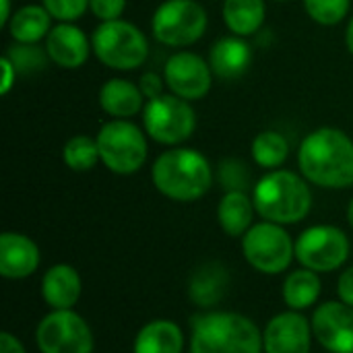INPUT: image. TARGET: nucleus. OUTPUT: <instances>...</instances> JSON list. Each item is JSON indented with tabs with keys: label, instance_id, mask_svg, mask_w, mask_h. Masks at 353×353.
<instances>
[{
	"label": "nucleus",
	"instance_id": "obj_23",
	"mask_svg": "<svg viewBox=\"0 0 353 353\" xmlns=\"http://www.w3.org/2000/svg\"><path fill=\"white\" fill-rule=\"evenodd\" d=\"M52 29V14L43 4H25L8 21L10 37L17 43H39Z\"/></svg>",
	"mask_w": 353,
	"mask_h": 353
},
{
	"label": "nucleus",
	"instance_id": "obj_16",
	"mask_svg": "<svg viewBox=\"0 0 353 353\" xmlns=\"http://www.w3.org/2000/svg\"><path fill=\"white\" fill-rule=\"evenodd\" d=\"M39 267L37 244L23 234L4 232L0 236V275L4 279H27Z\"/></svg>",
	"mask_w": 353,
	"mask_h": 353
},
{
	"label": "nucleus",
	"instance_id": "obj_15",
	"mask_svg": "<svg viewBox=\"0 0 353 353\" xmlns=\"http://www.w3.org/2000/svg\"><path fill=\"white\" fill-rule=\"evenodd\" d=\"M46 52L50 56V62H54L56 66L74 70L87 62L93 48L91 39L81 27H77L74 23H58L50 29L46 37Z\"/></svg>",
	"mask_w": 353,
	"mask_h": 353
},
{
	"label": "nucleus",
	"instance_id": "obj_30",
	"mask_svg": "<svg viewBox=\"0 0 353 353\" xmlns=\"http://www.w3.org/2000/svg\"><path fill=\"white\" fill-rule=\"evenodd\" d=\"M219 182L225 188V192H230V190L246 192V188L250 184V172L246 170V165L240 159H225L219 163Z\"/></svg>",
	"mask_w": 353,
	"mask_h": 353
},
{
	"label": "nucleus",
	"instance_id": "obj_40",
	"mask_svg": "<svg viewBox=\"0 0 353 353\" xmlns=\"http://www.w3.org/2000/svg\"><path fill=\"white\" fill-rule=\"evenodd\" d=\"M275 2H290V0H275Z\"/></svg>",
	"mask_w": 353,
	"mask_h": 353
},
{
	"label": "nucleus",
	"instance_id": "obj_37",
	"mask_svg": "<svg viewBox=\"0 0 353 353\" xmlns=\"http://www.w3.org/2000/svg\"><path fill=\"white\" fill-rule=\"evenodd\" d=\"M0 4H2V12H0V27H4V25H8V21H10V0H0Z\"/></svg>",
	"mask_w": 353,
	"mask_h": 353
},
{
	"label": "nucleus",
	"instance_id": "obj_9",
	"mask_svg": "<svg viewBox=\"0 0 353 353\" xmlns=\"http://www.w3.org/2000/svg\"><path fill=\"white\" fill-rule=\"evenodd\" d=\"M242 254L259 273L279 275L296 259V242L283 225L263 219L242 236Z\"/></svg>",
	"mask_w": 353,
	"mask_h": 353
},
{
	"label": "nucleus",
	"instance_id": "obj_28",
	"mask_svg": "<svg viewBox=\"0 0 353 353\" xmlns=\"http://www.w3.org/2000/svg\"><path fill=\"white\" fill-rule=\"evenodd\" d=\"M12 66L17 68V74H33L46 68L50 56L46 52V48L41 50L37 43H12L6 54H4Z\"/></svg>",
	"mask_w": 353,
	"mask_h": 353
},
{
	"label": "nucleus",
	"instance_id": "obj_21",
	"mask_svg": "<svg viewBox=\"0 0 353 353\" xmlns=\"http://www.w3.org/2000/svg\"><path fill=\"white\" fill-rule=\"evenodd\" d=\"M254 213H256V209H254L252 196H248L242 190L225 192L217 205V221H219L221 230L234 238H242L254 225L252 223Z\"/></svg>",
	"mask_w": 353,
	"mask_h": 353
},
{
	"label": "nucleus",
	"instance_id": "obj_26",
	"mask_svg": "<svg viewBox=\"0 0 353 353\" xmlns=\"http://www.w3.org/2000/svg\"><path fill=\"white\" fill-rule=\"evenodd\" d=\"M252 159L263 170H279L288 155H290V143L288 139L277 130H263L252 141Z\"/></svg>",
	"mask_w": 353,
	"mask_h": 353
},
{
	"label": "nucleus",
	"instance_id": "obj_22",
	"mask_svg": "<svg viewBox=\"0 0 353 353\" xmlns=\"http://www.w3.org/2000/svg\"><path fill=\"white\" fill-rule=\"evenodd\" d=\"M184 335L174 321H151L147 323L132 345V353H182Z\"/></svg>",
	"mask_w": 353,
	"mask_h": 353
},
{
	"label": "nucleus",
	"instance_id": "obj_33",
	"mask_svg": "<svg viewBox=\"0 0 353 353\" xmlns=\"http://www.w3.org/2000/svg\"><path fill=\"white\" fill-rule=\"evenodd\" d=\"M139 87H141V91H143V95H145V99L149 101V99H155V97H161L165 91V77H161V74H157V72H153V70H149V72H145L143 77H141V81H139Z\"/></svg>",
	"mask_w": 353,
	"mask_h": 353
},
{
	"label": "nucleus",
	"instance_id": "obj_3",
	"mask_svg": "<svg viewBox=\"0 0 353 353\" xmlns=\"http://www.w3.org/2000/svg\"><path fill=\"white\" fill-rule=\"evenodd\" d=\"M256 213L265 221L292 225L308 217L312 209V190L304 176L292 170H271L252 190Z\"/></svg>",
	"mask_w": 353,
	"mask_h": 353
},
{
	"label": "nucleus",
	"instance_id": "obj_17",
	"mask_svg": "<svg viewBox=\"0 0 353 353\" xmlns=\"http://www.w3.org/2000/svg\"><path fill=\"white\" fill-rule=\"evenodd\" d=\"M252 62V48L240 35H223L209 50V64L215 77L223 81L240 79Z\"/></svg>",
	"mask_w": 353,
	"mask_h": 353
},
{
	"label": "nucleus",
	"instance_id": "obj_36",
	"mask_svg": "<svg viewBox=\"0 0 353 353\" xmlns=\"http://www.w3.org/2000/svg\"><path fill=\"white\" fill-rule=\"evenodd\" d=\"M0 353H25V347L14 335L4 331L0 333Z\"/></svg>",
	"mask_w": 353,
	"mask_h": 353
},
{
	"label": "nucleus",
	"instance_id": "obj_38",
	"mask_svg": "<svg viewBox=\"0 0 353 353\" xmlns=\"http://www.w3.org/2000/svg\"><path fill=\"white\" fill-rule=\"evenodd\" d=\"M345 43H347V50H350V54L353 56V17L350 19V23H347V31H345Z\"/></svg>",
	"mask_w": 353,
	"mask_h": 353
},
{
	"label": "nucleus",
	"instance_id": "obj_13",
	"mask_svg": "<svg viewBox=\"0 0 353 353\" xmlns=\"http://www.w3.org/2000/svg\"><path fill=\"white\" fill-rule=\"evenodd\" d=\"M314 339L329 353H353V308L339 302H325L312 314Z\"/></svg>",
	"mask_w": 353,
	"mask_h": 353
},
{
	"label": "nucleus",
	"instance_id": "obj_1",
	"mask_svg": "<svg viewBox=\"0 0 353 353\" xmlns=\"http://www.w3.org/2000/svg\"><path fill=\"white\" fill-rule=\"evenodd\" d=\"M300 174L314 186L341 190L353 186V139L335 126L304 137L298 151Z\"/></svg>",
	"mask_w": 353,
	"mask_h": 353
},
{
	"label": "nucleus",
	"instance_id": "obj_24",
	"mask_svg": "<svg viewBox=\"0 0 353 353\" xmlns=\"http://www.w3.org/2000/svg\"><path fill=\"white\" fill-rule=\"evenodd\" d=\"M267 17L265 0H223L225 27L240 37L256 33Z\"/></svg>",
	"mask_w": 353,
	"mask_h": 353
},
{
	"label": "nucleus",
	"instance_id": "obj_2",
	"mask_svg": "<svg viewBox=\"0 0 353 353\" xmlns=\"http://www.w3.org/2000/svg\"><path fill=\"white\" fill-rule=\"evenodd\" d=\"M151 178L155 188L165 199L176 203H192L209 192L213 184V168L201 151L174 147L155 159Z\"/></svg>",
	"mask_w": 353,
	"mask_h": 353
},
{
	"label": "nucleus",
	"instance_id": "obj_5",
	"mask_svg": "<svg viewBox=\"0 0 353 353\" xmlns=\"http://www.w3.org/2000/svg\"><path fill=\"white\" fill-rule=\"evenodd\" d=\"M91 48L95 58L112 70H134L149 58L147 35L124 19L99 23L91 35Z\"/></svg>",
	"mask_w": 353,
	"mask_h": 353
},
{
	"label": "nucleus",
	"instance_id": "obj_34",
	"mask_svg": "<svg viewBox=\"0 0 353 353\" xmlns=\"http://www.w3.org/2000/svg\"><path fill=\"white\" fill-rule=\"evenodd\" d=\"M337 294H339V300L347 306L353 308V267L345 269L341 275H339V281H337Z\"/></svg>",
	"mask_w": 353,
	"mask_h": 353
},
{
	"label": "nucleus",
	"instance_id": "obj_29",
	"mask_svg": "<svg viewBox=\"0 0 353 353\" xmlns=\"http://www.w3.org/2000/svg\"><path fill=\"white\" fill-rule=\"evenodd\" d=\"M352 0H304L306 14L325 27H333L341 23L350 12Z\"/></svg>",
	"mask_w": 353,
	"mask_h": 353
},
{
	"label": "nucleus",
	"instance_id": "obj_35",
	"mask_svg": "<svg viewBox=\"0 0 353 353\" xmlns=\"http://www.w3.org/2000/svg\"><path fill=\"white\" fill-rule=\"evenodd\" d=\"M0 66H2V72H4V77H2V85H0V93H2V95H6V93L12 89L14 81H17V68L12 66V62H10L6 56H2V58H0Z\"/></svg>",
	"mask_w": 353,
	"mask_h": 353
},
{
	"label": "nucleus",
	"instance_id": "obj_19",
	"mask_svg": "<svg viewBox=\"0 0 353 353\" xmlns=\"http://www.w3.org/2000/svg\"><path fill=\"white\" fill-rule=\"evenodd\" d=\"M99 108L120 120H128L137 116L145 108V95L139 85L128 79H110L99 89Z\"/></svg>",
	"mask_w": 353,
	"mask_h": 353
},
{
	"label": "nucleus",
	"instance_id": "obj_10",
	"mask_svg": "<svg viewBox=\"0 0 353 353\" xmlns=\"http://www.w3.org/2000/svg\"><path fill=\"white\" fill-rule=\"evenodd\" d=\"M350 238L335 225H312L296 240V259L304 269L331 273L341 269L350 259Z\"/></svg>",
	"mask_w": 353,
	"mask_h": 353
},
{
	"label": "nucleus",
	"instance_id": "obj_20",
	"mask_svg": "<svg viewBox=\"0 0 353 353\" xmlns=\"http://www.w3.org/2000/svg\"><path fill=\"white\" fill-rule=\"evenodd\" d=\"M230 285V271L221 263H207L201 265L188 283L190 302L199 308H213L217 306Z\"/></svg>",
	"mask_w": 353,
	"mask_h": 353
},
{
	"label": "nucleus",
	"instance_id": "obj_32",
	"mask_svg": "<svg viewBox=\"0 0 353 353\" xmlns=\"http://www.w3.org/2000/svg\"><path fill=\"white\" fill-rule=\"evenodd\" d=\"M126 8V0H89V10L93 17L99 19V23L122 19V12Z\"/></svg>",
	"mask_w": 353,
	"mask_h": 353
},
{
	"label": "nucleus",
	"instance_id": "obj_18",
	"mask_svg": "<svg viewBox=\"0 0 353 353\" xmlns=\"http://www.w3.org/2000/svg\"><path fill=\"white\" fill-rule=\"evenodd\" d=\"M81 294V275L70 265H54L41 277V298L52 310H72Z\"/></svg>",
	"mask_w": 353,
	"mask_h": 353
},
{
	"label": "nucleus",
	"instance_id": "obj_11",
	"mask_svg": "<svg viewBox=\"0 0 353 353\" xmlns=\"http://www.w3.org/2000/svg\"><path fill=\"white\" fill-rule=\"evenodd\" d=\"M41 353H93V333L74 310H52L35 331Z\"/></svg>",
	"mask_w": 353,
	"mask_h": 353
},
{
	"label": "nucleus",
	"instance_id": "obj_27",
	"mask_svg": "<svg viewBox=\"0 0 353 353\" xmlns=\"http://www.w3.org/2000/svg\"><path fill=\"white\" fill-rule=\"evenodd\" d=\"M62 161L72 172H89L101 161L97 139H91L87 134H74L70 137L62 147Z\"/></svg>",
	"mask_w": 353,
	"mask_h": 353
},
{
	"label": "nucleus",
	"instance_id": "obj_14",
	"mask_svg": "<svg viewBox=\"0 0 353 353\" xmlns=\"http://www.w3.org/2000/svg\"><path fill=\"white\" fill-rule=\"evenodd\" d=\"M312 335V325L304 314L296 310L281 312L265 327V353H310Z\"/></svg>",
	"mask_w": 353,
	"mask_h": 353
},
{
	"label": "nucleus",
	"instance_id": "obj_6",
	"mask_svg": "<svg viewBox=\"0 0 353 353\" xmlns=\"http://www.w3.org/2000/svg\"><path fill=\"white\" fill-rule=\"evenodd\" d=\"M95 139L101 163L118 176L137 174L147 161V132L130 120L112 118L99 128Z\"/></svg>",
	"mask_w": 353,
	"mask_h": 353
},
{
	"label": "nucleus",
	"instance_id": "obj_8",
	"mask_svg": "<svg viewBox=\"0 0 353 353\" xmlns=\"http://www.w3.org/2000/svg\"><path fill=\"white\" fill-rule=\"evenodd\" d=\"M207 25V10L196 0H165L153 12L151 33L163 46L186 48L205 35Z\"/></svg>",
	"mask_w": 353,
	"mask_h": 353
},
{
	"label": "nucleus",
	"instance_id": "obj_25",
	"mask_svg": "<svg viewBox=\"0 0 353 353\" xmlns=\"http://www.w3.org/2000/svg\"><path fill=\"white\" fill-rule=\"evenodd\" d=\"M321 290H323V283H321L319 273L302 267L285 277L281 294H283V302L290 310L302 312L316 304Z\"/></svg>",
	"mask_w": 353,
	"mask_h": 353
},
{
	"label": "nucleus",
	"instance_id": "obj_4",
	"mask_svg": "<svg viewBox=\"0 0 353 353\" xmlns=\"http://www.w3.org/2000/svg\"><path fill=\"white\" fill-rule=\"evenodd\" d=\"M263 333L244 314L207 312L192 319L190 353H263Z\"/></svg>",
	"mask_w": 353,
	"mask_h": 353
},
{
	"label": "nucleus",
	"instance_id": "obj_12",
	"mask_svg": "<svg viewBox=\"0 0 353 353\" xmlns=\"http://www.w3.org/2000/svg\"><path fill=\"white\" fill-rule=\"evenodd\" d=\"M168 89L188 101L203 99L213 85V70L209 60L194 52H176L165 60L163 68Z\"/></svg>",
	"mask_w": 353,
	"mask_h": 353
},
{
	"label": "nucleus",
	"instance_id": "obj_39",
	"mask_svg": "<svg viewBox=\"0 0 353 353\" xmlns=\"http://www.w3.org/2000/svg\"><path fill=\"white\" fill-rule=\"evenodd\" d=\"M347 223L353 228V199L350 201V205H347Z\"/></svg>",
	"mask_w": 353,
	"mask_h": 353
},
{
	"label": "nucleus",
	"instance_id": "obj_31",
	"mask_svg": "<svg viewBox=\"0 0 353 353\" xmlns=\"http://www.w3.org/2000/svg\"><path fill=\"white\" fill-rule=\"evenodd\" d=\"M52 19L60 23H74L89 8V0H41Z\"/></svg>",
	"mask_w": 353,
	"mask_h": 353
},
{
	"label": "nucleus",
	"instance_id": "obj_7",
	"mask_svg": "<svg viewBox=\"0 0 353 353\" xmlns=\"http://www.w3.org/2000/svg\"><path fill=\"white\" fill-rule=\"evenodd\" d=\"M143 128L159 145L178 147L188 141L196 128V114L188 99L174 93L149 99L143 108Z\"/></svg>",
	"mask_w": 353,
	"mask_h": 353
}]
</instances>
